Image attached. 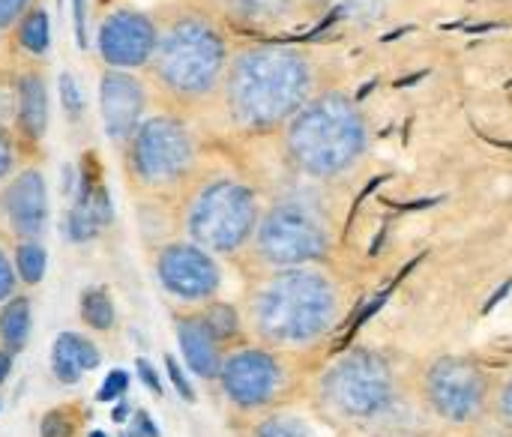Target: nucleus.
<instances>
[{"label": "nucleus", "mask_w": 512, "mask_h": 437, "mask_svg": "<svg viewBox=\"0 0 512 437\" xmlns=\"http://www.w3.org/2000/svg\"><path fill=\"white\" fill-rule=\"evenodd\" d=\"M315 0H216L210 9L237 30L246 33H279L294 27Z\"/></svg>", "instance_id": "16"}, {"label": "nucleus", "mask_w": 512, "mask_h": 437, "mask_svg": "<svg viewBox=\"0 0 512 437\" xmlns=\"http://www.w3.org/2000/svg\"><path fill=\"white\" fill-rule=\"evenodd\" d=\"M24 150H27V147L21 144V138L15 135V129L0 123V186H3L9 177H15V174L21 171V165H24Z\"/></svg>", "instance_id": "25"}, {"label": "nucleus", "mask_w": 512, "mask_h": 437, "mask_svg": "<svg viewBox=\"0 0 512 437\" xmlns=\"http://www.w3.org/2000/svg\"><path fill=\"white\" fill-rule=\"evenodd\" d=\"M501 414L512 423V381L504 387V393H501Z\"/></svg>", "instance_id": "39"}, {"label": "nucleus", "mask_w": 512, "mask_h": 437, "mask_svg": "<svg viewBox=\"0 0 512 437\" xmlns=\"http://www.w3.org/2000/svg\"><path fill=\"white\" fill-rule=\"evenodd\" d=\"M366 150V120L345 93L315 96L288 126L285 153L309 177L327 180L345 174Z\"/></svg>", "instance_id": "4"}, {"label": "nucleus", "mask_w": 512, "mask_h": 437, "mask_svg": "<svg viewBox=\"0 0 512 437\" xmlns=\"http://www.w3.org/2000/svg\"><path fill=\"white\" fill-rule=\"evenodd\" d=\"M324 3L345 18H375L384 0H324Z\"/></svg>", "instance_id": "30"}, {"label": "nucleus", "mask_w": 512, "mask_h": 437, "mask_svg": "<svg viewBox=\"0 0 512 437\" xmlns=\"http://www.w3.org/2000/svg\"><path fill=\"white\" fill-rule=\"evenodd\" d=\"M315 63L288 42H252L234 51L219 93L228 123L246 135L288 126L315 96Z\"/></svg>", "instance_id": "2"}, {"label": "nucleus", "mask_w": 512, "mask_h": 437, "mask_svg": "<svg viewBox=\"0 0 512 437\" xmlns=\"http://www.w3.org/2000/svg\"><path fill=\"white\" fill-rule=\"evenodd\" d=\"M222 393L240 411H258L273 402L282 387V369L273 354L261 348H243L225 357L219 372Z\"/></svg>", "instance_id": "13"}, {"label": "nucleus", "mask_w": 512, "mask_h": 437, "mask_svg": "<svg viewBox=\"0 0 512 437\" xmlns=\"http://www.w3.org/2000/svg\"><path fill=\"white\" fill-rule=\"evenodd\" d=\"M126 387H129V375L126 372H111L102 384V390L96 393L99 402H117L126 396Z\"/></svg>", "instance_id": "31"}, {"label": "nucleus", "mask_w": 512, "mask_h": 437, "mask_svg": "<svg viewBox=\"0 0 512 437\" xmlns=\"http://www.w3.org/2000/svg\"><path fill=\"white\" fill-rule=\"evenodd\" d=\"M138 375H141V381H144V384L150 387V393L162 396V384H159V375L153 372L150 360H138Z\"/></svg>", "instance_id": "35"}, {"label": "nucleus", "mask_w": 512, "mask_h": 437, "mask_svg": "<svg viewBox=\"0 0 512 437\" xmlns=\"http://www.w3.org/2000/svg\"><path fill=\"white\" fill-rule=\"evenodd\" d=\"M165 369H168L171 384L177 387V393H180L186 402H195V390H192V387H189V381L183 378V372H180V366H177V360H174V357H165Z\"/></svg>", "instance_id": "33"}, {"label": "nucleus", "mask_w": 512, "mask_h": 437, "mask_svg": "<svg viewBox=\"0 0 512 437\" xmlns=\"http://www.w3.org/2000/svg\"><path fill=\"white\" fill-rule=\"evenodd\" d=\"M30 297L21 291L9 303L0 306V351L9 357L21 354L30 339Z\"/></svg>", "instance_id": "19"}, {"label": "nucleus", "mask_w": 512, "mask_h": 437, "mask_svg": "<svg viewBox=\"0 0 512 437\" xmlns=\"http://www.w3.org/2000/svg\"><path fill=\"white\" fill-rule=\"evenodd\" d=\"M12 264H15L21 288H36L45 279V267H48V252H45L42 240L15 243L12 246Z\"/></svg>", "instance_id": "22"}, {"label": "nucleus", "mask_w": 512, "mask_h": 437, "mask_svg": "<svg viewBox=\"0 0 512 437\" xmlns=\"http://www.w3.org/2000/svg\"><path fill=\"white\" fill-rule=\"evenodd\" d=\"M21 294V282H18V273H15V264H12V252L6 249V243L0 240V306L9 303L12 297Z\"/></svg>", "instance_id": "27"}, {"label": "nucleus", "mask_w": 512, "mask_h": 437, "mask_svg": "<svg viewBox=\"0 0 512 437\" xmlns=\"http://www.w3.org/2000/svg\"><path fill=\"white\" fill-rule=\"evenodd\" d=\"M156 51L141 72L168 111L189 114L219 102L234 57L231 27L204 3H171L156 12Z\"/></svg>", "instance_id": "1"}, {"label": "nucleus", "mask_w": 512, "mask_h": 437, "mask_svg": "<svg viewBox=\"0 0 512 437\" xmlns=\"http://www.w3.org/2000/svg\"><path fill=\"white\" fill-rule=\"evenodd\" d=\"M126 435L159 437V429L153 426V420H150V414H147V411H135V414H132V429H129Z\"/></svg>", "instance_id": "34"}, {"label": "nucleus", "mask_w": 512, "mask_h": 437, "mask_svg": "<svg viewBox=\"0 0 512 437\" xmlns=\"http://www.w3.org/2000/svg\"><path fill=\"white\" fill-rule=\"evenodd\" d=\"M198 315L204 318V324L210 327V333L219 339V345L231 342L240 333V315L231 306H225V303H207V306H201Z\"/></svg>", "instance_id": "24"}, {"label": "nucleus", "mask_w": 512, "mask_h": 437, "mask_svg": "<svg viewBox=\"0 0 512 437\" xmlns=\"http://www.w3.org/2000/svg\"><path fill=\"white\" fill-rule=\"evenodd\" d=\"M324 390L345 417H372L390 405L393 378L378 357L354 354L327 375Z\"/></svg>", "instance_id": "11"}, {"label": "nucleus", "mask_w": 512, "mask_h": 437, "mask_svg": "<svg viewBox=\"0 0 512 437\" xmlns=\"http://www.w3.org/2000/svg\"><path fill=\"white\" fill-rule=\"evenodd\" d=\"M123 180L147 204L180 201L201 171V144L186 114L150 111V117L120 147Z\"/></svg>", "instance_id": "3"}, {"label": "nucleus", "mask_w": 512, "mask_h": 437, "mask_svg": "<svg viewBox=\"0 0 512 437\" xmlns=\"http://www.w3.org/2000/svg\"><path fill=\"white\" fill-rule=\"evenodd\" d=\"M78 315L84 321L87 330L93 333H108L114 330L117 324V309H114V300L108 294V288L96 285V288H87L78 300Z\"/></svg>", "instance_id": "21"}, {"label": "nucleus", "mask_w": 512, "mask_h": 437, "mask_svg": "<svg viewBox=\"0 0 512 437\" xmlns=\"http://www.w3.org/2000/svg\"><path fill=\"white\" fill-rule=\"evenodd\" d=\"M132 414H135V411H129V405H126V402H114L111 420H114V423H126V420H132Z\"/></svg>", "instance_id": "38"}, {"label": "nucleus", "mask_w": 512, "mask_h": 437, "mask_svg": "<svg viewBox=\"0 0 512 437\" xmlns=\"http://www.w3.org/2000/svg\"><path fill=\"white\" fill-rule=\"evenodd\" d=\"M426 393L432 408L453 423H468L483 411L486 378L468 360H441L426 378Z\"/></svg>", "instance_id": "14"}, {"label": "nucleus", "mask_w": 512, "mask_h": 437, "mask_svg": "<svg viewBox=\"0 0 512 437\" xmlns=\"http://www.w3.org/2000/svg\"><path fill=\"white\" fill-rule=\"evenodd\" d=\"M84 426V411L78 405H57L51 408L42 423H39V435L42 437H78Z\"/></svg>", "instance_id": "23"}, {"label": "nucleus", "mask_w": 512, "mask_h": 437, "mask_svg": "<svg viewBox=\"0 0 512 437\" xmlns=\"http://www.w3.org/2000/svg\"><path fill=\"white\" fill-rule=\"evenodd\" d=\"M252 437H309L306 426L294 417H270L264 420Z\"/></svg>", "instance_id": "28"}, {"label": "nucleus", "mask_w": 512, "mask_h": 437, "mask_svg": "<svg viewBox=\"0 0 512 437\" xmlns=\"http://www.w3.org/2000/svg\"><path fill=\"white\" fill-rule=\"evenodd\" d=\"M174 330H177L180 354H183L189 372H195L201 381H219L225 354H222L219 339L204 324V318L198 312L180 315V318H174Z\"/></svg>", "instance_id": "17"}, {"label": "nucleus", "mask_w": 512, "mask_h": 437, "mask_svg": "<svg viewBox=\"0 0 512 437\" xmlns=\"http://www.w3.org/2000/svg\"><path fill=\"white\" fill-rule=\"evenodd\" d=\"M411 267H417V264H408V267L402 270V276H399V279H393V285H387V288H384V291H381L378 297H372V300H369V303H366V306L360 309V315H357V318L351 321V327H348V333H345V339H342V342L336 345V351H342L345 345H351V342H354V336H357V333L363 330V324H369V321H372V318H375V315H378V312L384 309V303H387V300L393 297V291H396V285H399V282L405 279V273H408Z\"/></svg>", "instance_id": "26"}, {"label": "nucleus", "mask_w": 512, "mask_h": 437, "mask_svg": "<svg viewBox=\"0 0 512 437\" xmlns=\"http://www.w3.org/2000/svg\"><path fill=\"white\" fill-rule=\"evenodd\" d=\"M12 84H15V117L12 129L21 138L24 147H39V141L48 132V78L42 63L36 60H21L12 69Z\"/></svg>", "instance_id": "15"}, {"label": "nucleus", "mask_w": 512, "mask_h": 437, "mask_svg": "<svg viewBox=\"0 0 512 437\" xmlns=\"http://www.w3.org/2000/svg\"><path fill=\"white\" fill-rule=\"evenodd\" d=\"M48 180L36 162H24L15 177L0 186V240L30 243L42 240L48 228Z\"/></svg>", "instance_id": "10"}, {"label": "nucleus", "mask_w": 512, "mask_h": 437, "mask_svg": "<svg viewBox=\"0 0 512 437\" xmlns=\"http://www.w3.org/2000/svg\"><path fill=\"white\" fill-rule=\"evenodd\" d=\"M12 33H15L12 42L24 54V60L42 63V57L48 54V45H51V21H48V12L39 3L18 21V27Z\"/></svg>", "instance_id": "20"}, {"label": "nucleus", "mask_w": 512, "mask_h": 437, "mask_svg": "<svg viewBox=\"0 0 512 437\" xmlns=\"http://www.w3.org/2000/svg\"><path fill=\"white\" fill-rule=\"evenodd\" d=\"M12 360H15V357H9L6 351H0V384L9 378V372H12Z\"/></svg>", "instance_id": "40"}, {"label": "nucleus", "mask_w": 512, "mask_h": 437, "mask_svg": "<svg viewBox=\"0 0 512 437\" xmlns=\"http://www.w3.org/2000/svg\"><path fill=\"white\" fill-rule=\"evenodd\" d=\"M99 117L108 141L120 150L132 132L150 117L153 90L141 72H123V69H105L99 72Z\"/></svg>", "instance_id": "12"}, {"label": "nucleus", "mask_w": 512, "mask_h": 437, "mask_svg": "<svg viewBox=\"0 0 512 437\" xmlns=\"http://www.w3.org/2000/svg\"><path fill=\"white\" fill-rule=\"evenodd\" d=\"M87 437H108V435H105V432H90Z\"/></svg>", "instance_id": "41"}, {"label": "nucleus", "mask_w": 512, "mask_h": 437, "mask_svg": "<svg viewBox=\"0 0 512 437\" xmlns=\"http://www.w3.org/2000/svg\"><path fill=\"white\" fill-rule=\"evenodd\" d=\"M75 6V30H78V42L87 45V0H72Z\"/></svg>", "instance_id": "36"}, {"label": "nucleus", "mask_w": 512, "mask_h": 437, "mask_svg": "<svg viewBox=\"0 0 512 437\" xmlns=\"http://www.w3.org/2000/svg\"><path fill=\"white\" fill-rule=\"evenodd\" d=\"M510 291H512V279L507 282V285H501V288L495 291V297H492V300H486V306H483V315H489V312H492V309H495V306H498V303H501V300H504Z\"/></svg>", "instance_id": "37"}, {"label": "nucleus", "mask_w": 512, "mask_h": 437, "mask_svg": "<svg viewBox=\"0 0 512 437\" xmlns=\"http://www.w3.org/2000/svg\"><path fill=\"white\" fill-rule=\"evenodd\" d=\"M153 273L159 288L171 300L189 306H207L222 288V270L216 264V255L186 237L162 240L153 249Z\"/></svg>", "instance_id": "8"}, {"label": "nucleus", "mask_w": 512, "mask_h": 437, "mask_svg": "<svg viewBox=\"0 0 512 437\" xmlns=\"http://www.w3.org/2000/svg\"><path fill=\"white\" fill-rule=\"evenodd\" d=\"M336 312L333 288L309 270H282L252 297V321L261 339L273 345H306L321 336Z\"/></svg>", "instance_id": "6"}, {"label": "nucleus", "mask_w": 512, "mask_h": 437, "mask_svg": "<svg viewBox=\"0 0 512 437\" xmlns=\"http://www.w3.org/2000/svg\"><path fill=\"white\" fill-rule=\"evenodd\" d=\"M39 0H0V36L12 33L18 21L36 6Z\"/></svg>", "instance_id": "29"}, {"label": "nucleus", "mask_w": 512, "mask_h": 437, "mask_svg": "<svg viewBox=\"0 0 512 437\" xmlns=\"http://www.w3.org/2000/svg\"><path fill=\"white\" fill-rule=\"evenodd\" d=\"M159 39L156 15L129 3L111 6L96 24V54L105 69L144 72Z\"/></svg>", "instance_id": "9"}, {"label": "nucleus", "mask_w": 512, "mask_h": 437, "mask_svg": "<svg viewBox=\"0 0 512 437\" xmlns=\"http://www.w3.org/2000/svg\"><path fill=\"white\" fill-rule=\"evenodd\" d=\"M255 255L276 270H297L309 261H321L327 255V228L324 222L297 201H282L261 213L255 231Z\"/></svg>", "instance_id": "7"}, {"label": "nucleus", "mask_w": 512, "mask_h": 437, "mask_svg": "<svg viewBox=\"0 0 512 437\" xmlns=\"http://www.w3.org/2000/svg\"><path fill=\"white\" fill-rule=\"evenodd\" d=\"M261 204L258 192L234 174H207L189 183L180 195L183 237L210 255L243 252L258 231Z\"/></svg>", "instance_id": "5"}, {"label": "nucleus", "mask_w": 512, "mask_h": 437, "mask_svg": "<svg viewBox=\"0 0 512 437\" xmlns=\"http://www.w3.org/2000/svg\"><path fill=\"white\" fill-rule=\"evenodd\" d=\"M60 93H63V105H66V114H78L81 111V96H78V84L69 72L60 75Z\"/></svg>", "instance_id": "32"}, {"label": "nucleus", "mask_w": 512, "mask_h": 437, "mask_svg": "<svg viewBox=\"0 0 512 437\" xmlns=\"http://www.w3.org/2000/svg\"><path fill=\"white\" fill-rule=\"evenodd\" d=\"M102 354L93 339L81 333H60L51 348V372L60 384L72 387L78 384L87 372L99 369Z\"/></svg>", "instance_id": "18"}]
</instances>
